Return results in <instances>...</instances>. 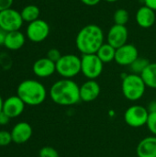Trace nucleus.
<instances>
[{
    "instance_id": "nucleus-34",
    "label": "nucleus",
    "mask_w": 156,
    "mask_h": 157,
    "mask_svg": "<svg viewBox=\"0 0 156 157\" xmlns=\"http://www.w3.org/2000/svg\"><path fill=\"white\" fill-rule=\"evenodd\" d=\"M3 104H4V100H3L2 97L0 96V113L3 111Z\"/></svg>"
},
{
    "instance_id": "nucleus-22",
    "label": "nucleus",
    "mask_w": 156,
    "mask_h": 157,
    "mask_svg": "<svg viewBox=\"0 0 156 157\" xmlns=\"http://www.w3.org/2000/svg\"><path fill=\"white\" fill-rule=\"evenodd\" d=\"M150 64V62L143 57H138L129 67L131 71V74L142 75L143 72L146 69V67Z\"/></svg>"
},
{
    "instance_id": "nucleus-29",
    "label": "nucleus",
    "mask_w": 156,
    "mask_h": 157,
    "mask_svg": "<svg viewBox=\"0 0 156 157\" xmlns=\"http://www.w3.org/2000/svg\"><path fill=\"white\" fill-rule=\"evenodd\" d=\"M9 121H10V118H9L6 113H4V112L2 111V112L0 113V125H1V126L7 125Z\"/></svg>"
},
{
    "instance_id": "nucleus-18",
    "label": "nucleus",
    "mask_w": 156,
    "mask_h": 157,
    "mask_svg": "<svg viewBox=\"0 0 156 157\" xmlns=\"http://www.w3.org/2000/svg\"><path fill=\"white\" fill-rule=\"evenodd\" d=\"M26 36L20 30L6 32L4 46L10 51H17L24 46Z\"/></svg>"
},
{
    "instance_id": "nucleus-13",
    "label": "nucleus",
    "mask_w": 156,
    "mask_h": 157,
    "mask_svg": "<svg viewBox=\"0 0 156 157\" xmlns=\"http://www.w3.org/2000/svg\"><path fill=\"white\" fill-rule=\"evenodd\" d=\"M10 132L13 143L16 144H23L31 138L33 130L29 123L20 121L14 125Z\"/></svg>"
},
{
    "instance_id": "nucleus-1",
    "label": "nucleus",
    "mask_w": 156,
    "mask_h": 157,
    "mask_svg": "<svg viewBox=\"0 0 156 157\" xmlns=\"http://www.w3.org/2000/svg\"><path fill=\"white\" fill-rule=\"evenodd\" d=\"M49 95L51 99L60 106H73L81 101L80 86L73 79L62 78L50 88Z\"/></svg>"
},
{
    "instance_id": "nucleus-35",
    "label": "nucleus",
    "mask_w": 156,
    "mask_h": 157,
    "mask_svg": "<svg viewBox=\"0 0 156 157\" xmlns=\"http://www.w3.org/2000/svg\"><path fill=\"white\" fill-rule=\"evenodd\" d=\"M104 1H106L108 3H115V2H118L119 0H104Z\"/></svg>"
},
{
    "instance_id": "nucleus-6",
    "label": "nucleus",
    "mask_w": 156,
    "mask_h": 157,
    "mask_svg": "<svg viewBox=\"0 0 156 157\" xmlns=\"http://www.w3.org/2000/svg\"><path fill=\"white\" fill-rule=\"evenodd\" d=\"M104 69L103 62L97 53L83 54L81 56V73L87 80H96L100 76Z\"/></svg>"
},
{
    "instance_id": "nucleus-2",
    "label": "nucleus",
    "mask_w": 156,
    "mask_h": 157,
    "mask_svg": "<svg viewBox=\"0 0 156 157\" xmlns=\"http://www.w3.org/2000/svg\"><path fill=\"white\" fill-rule=\"evenodd\" d=\"M104 43V32L96 24H89L83 27L76 35L75 45L77 50L83 54L97 53Z\"/></svg>"
},
{
    "instance_id": "nucleus-19",
    "label": "nucleus",
    "mask_w": 156,
    "mask_h": 157,
    "mask_svg": "<svg viewBox=\"0 0 156 157\" xmlns=\"http://www.w3.org/2000/svg\"><path fill=\"white\" fill-rule=\"evenodd\" d=\"M116 50L117 49H115L108 42H104L97 52V55L103 62V63H108L112 61H115Z\"/></svg>"
},
{
    "instance_id": "nucleus-31",
    "label": "nucleus",
    "mask_w": 156,
    "mask_h": 157,
    "mask_svg": "<svg viewBox=\"0 0 156 157\" xmlns=\"http://www.w3.org/2000/svg\"><path fill=\"white\" fill-rule=\"evenodd\" d=\"M84 5L86 6H97V4H99V2L101 0H80Z\"/></svg>"
},
{
    "instance_id": "nucleus-3",
    "label": "nucleus",
    "mask_w": 156,
    "mask_h": 157,
    "mask_svg": "<svg viewBox=\"0 0 156 157\" xmlns=\"http://www.w3.org/2000/svg\"><path fill=\"white\" fill-rule=\"evenodd\" d=\"M17 96L28 106H39L45 101L47 89L40 82L34 79H27L18 85Z\"/></svg>"
},
{
    "instance_id": "nucleus-26",
    "label": "nucleus",
    "mask_w": 156,
    "mask_h": 157,
    "mask_svg": "<svg viewBox=\"0 0 156 157\" xmlns=\"http://www.w3.org/2000/svg\"><path fill=\"white\" fill-rule=\"evenodd\" d=\"M11 132L7 131H0V146H7L12 143Z\"/></svg>"
},
{
    "instance_id": "nucleus-20",
    "label": "nucleus",
    "mask_w": 156,
    "mask_h": 157,
    "mask_svg": "<svg viewBox=\"0 0 156 157\" xmlns=\"http://www.w3.org/2000/svg\"><path fill=\"white\" fill-rule=\"evenodd\" d=\"M141 76L147 87L156 89V63H150Z\"/></svg>"
},
{
    "instance_id": "nucleus-9",
    "label": "nucleus",
    "mask_w": 156,
    "mask_h": 157,
    "mask_svg": "<svg viewBox=\"0 0 156 157\" xmlns=\"http://www.w3.org/2000/svg\"><path fill=\"white\" fill-rule=\"evenodd\" d=\"M50 34V26L43 19H37L29 23L26 29L27 38L35 43L41 42L45 40Z\"/></svg>"
},
{
    "instance_id": "nucleus-12",
    "label": "nucleus",
    "mask_w": 156,
    "mask_h": 157,
    "mask_svg": "<svg viewBox=\"0 0 156 157\" xmlns=\"http://www.w3.org/2000/svg\"><path fill=\"white\" fill-rule=\"evenodd\" d=\"M26 104L18 96H11L4 100L3 112L10 119H14L19 117L23 113Z\"/></svg>"
},
{
    "instance_id": "nucleus-10",
    "label": "nucleus",
    "mask_w": 156,
    "mask_h": 157,
    "mask_svg": "<svg viewBox=\"0 0 156 157\" xmlns=\"http://www.w3.org/2000/svg\"><path fill=\"white\" fill-rule=\"evenodd\" d=\"M138 57V49L133 44L126 43L116 50L115 62L121 66H130Z\"/></svg>"
},
{
    "instance_id": "nucleus-23",
    "label": "nucleus",
    "mask_w": 156,
    "mask_h": 157,
    "mask_svg": "<svg viewBox=\"0 0 156 157\" xmlns=\"http://www.w3.org/2000/svg\"><path fill=\"white\" fill-rule=\"evenodd\" d=\"M130 18V15L129 12L124 9V8H119L115 11L114 16H113V19L115 24L117 25H122L125 26Z\"/></svg>"
},
{
    "instance_id": "nucleus-11",
    "label": "nucleus",
    "mask_w": 156,
    "mask_h": 157,
    "mask_svg": "<svg viewBox=\"0 0 156 157\" xmlns=\"http://www.w3.org/2000/svg\"><path fill=\"white\" fill-rule=\"evenodd\" d=\"M129 38V31L126 26L114 24L108 31L107 42L118 49L127 43Z\"/></svg>"
},
{
    "instance_id": "nucleus-21",
    "label": "nucleus",
    "mask_w": 156,
    "mask_h": 157,
    "mask_svg": "<svg viewBox=\"0 0 156 157\" xmlns=\"http://www.w3.org/2000/svg\"><path fill=\"white\" fill-rule=\"evenodd\" d=\"M20 14L24 22L30 23L32 21L39 19L40 10L36 5H28L23 7Z\"/></svg>"
},
{
    "instance_id": "nucleus-5",
    "label": "nucleus",
    "mask_w": 156,
    "mask_h": 157,
    "mask_svg": "<svg viewBox=\"0 0 156 157\" xmlns=\"http://www.w3.org/2000/svg\"><path fill=\"white\" fill-rule=\"evenodd\" d=\"M56 73L63 78L73 79L81 73V57L72 53L62 55L56 63Z\"/></svg>"
},
{
    "instance_id": "nucleus-28",
    "label": "nucleus",
    "mask_w": 156,
    "mask_h": 157,
    "mask_svg": "<svg viewBox=\"0 0 156 157\" xmlns=\"http://www.w3.org/2000/svg\"><path fill=\"white\" fill-rule=\"evenodd\" d=\"M14 0H0V12L11 8Z\"/></svg>"
},
{
    "instance_id": "nucleus-15",
    "label": "nucleus",
    "mask_w": 156,
    "mask_h": 157,
    "mask_svg": "<svg viewBox=\"0 0 156 157\" xmlns=\"http://www.w3.org/2000/svg\"><path fill=\"white\" fill-rule=\"evenodd\" d=\"M101 88L96 80H87L80 86V98L84 102L95 101L99 94Z\"/></svg>"
},
{
    "instance_id": "nucleus-33",
    "label": "nucleus",
    "mask_w": 156,
    "mask_h": 157,
    "mask_svg": "<svg viewBox=\"0 0 156 157\" xmlns=\"http://www.w3.org/2000/svg\"><path fill=\"white\" fill-rule=\"evenodd\" d=\"M6 35V32H5L4 30H2V29H0V45H3V46H4Z\"/></svg>"
},
{
    "instance_id": "nucleus-32",
    "label": "nucleus",
    "mask_w": 156,
    "mask_h": 157,
    "mask_svg": "<svg viewBox=\"0 0 156 157\" xmlns=\"http://www.w3.org/2000/svg\"><path fill=\"white\" fill-rule=\"evenodd\" d=\"M149 113H156V100H152L147 107Z\"/></svg>"
},
{
    "instance_id": "nucleus-14",
    "label": "nucleus",
    "mask_w": 156,
    "mask_h": 157,
    "mask_svg": "<svg viewBox=\"0 0 156 157\" xmlns=\"http://www.w3.org/2000/svg\"><path fill=\"white\" fill-rule=\"evenodd\" d=\"M32 70L36 76L40 78H47L56 72V63L47 57L40 58L33 63Z\"/></svg>"
},
{
    "instance_id": "nucleus-30",
    "label": "nucleus",
    "mask_w": 156,
    "mask_h": 157,
    "mask_svg": "<svg viewBox=\"0 0 156 157\" xmlns=\"http://www.w3.org/2000/svg\"><path fill=\"white\" fill-rule=\"evenodd\" d=\"M143 2L144 6L156 11V0H143Z\"/></svg>"
},
{
    "instance_id": "nucleus-8",
    "label": "nucleus",
    "mask_w": 156,
    "mask_h": 157,
    "mask_svg": "<svg viewBox=\"0 0 156 157\" xmlns=\"http://www.w3.org/2000/svg\"><path fill=\"white\" fill-rule=\"evenodd\" d=\"M23 23L20 12L12 7L0 12V29L5 32L19 30Z\"/></svg>"
},
{
    "instance_id": "nucleus-27",
    "label": "nucleus",
    "mask_w": 156,
    "mask_h": 157,
    "mask_svg": "<svg viewBox=\"0 0 156 157\" xmlns=\"http://www.w3.org/2000/svg\"><path fill=\"white\" fill-rule=\"evenodd\" d=\"M47 58H49L51 61L54 62L55 63L60 60V58L62 57V53L60 52V51L58 49H55V48H52V49H50L47 52Z\"/></svg>"
},
{
    "instance_id": "nucleus-17",
    "label": "nucleus",
    "mask_w": 156,
    "mask_h": 157,
    "mask_svg": "<svg viewBox=\"0 0 156 157\" xmlns=\"http://www.w3.org/2000/svg\"><path fill=\"white\" fill-rule=\"evenodd\" d=\"M136 154L138 157H156V136H148L141 140Z\"/></svg>"
},
{
    "instance_id": "nucleus-24",
    "label": "nucleus",
    "mask_w": 156,
    "mask_h": 157,
    "mask_svg": "<svg viewBox=\"0 0 156 157\" xmlns=\"http://www.w3.org/2000/svg\"><path fill=\"white\" fill-rule=\"evenodd\" d=\"M40 157H59V153L56 149L51 146H44L39 152Z\"/></svg>"
},
{
    "instance_id": "nucleus-16",
    "label": "nucleus",
    "mask_w": 156,
    "mask_h": 157,
    "mask_svg": "<svg viewBox=\"0 0 156 157\" xmlns=\"http://www.w3.org/2000/svg\"><path fill=\"white\" fill-rule=\"evenodd\" d=\"M135 19H136L137 24L141 28H143V29L151 28L155 23V11L143 5L137 10Z\"/></svg>"
},
{
    "instance_id": "nucleus-4",
    "label": "nucleus",
    "mask_w": 156,
    "mask_h": 157,
    "mask_svg": "<svg viewBox=\"0 0 156 157\" xmlns=\"http://www.w3.org/2000/svg\"><path fill=\"white\" fill-rule=\"evenodd\" d=\"M146 85L140 75H126L122 79L121 91L126 99L130 101L140 100L146 89Z\"/></svg>"
},
{
    "instance_id": "nucleus-25",
    "label": "nucleus",
    "mask_w": 156,
    "mask_h": 157,
    "mask_svg": "<svg viewBox=\"0 0 156 157\" xmlns=\"http://www.w3.org/2000/svg\"><path fill=\"white\" fill-rule=\"evenodd\" d=\"M146 126L149 132L154 136H156V113H149Z\"/></svg>"
},
{
    "instance_id": "nucleus-7",
    "label": "nucleus",
    "mask_w": 156,
    "mask_h": 157,
    "mask_svg": "<svg viewBox=\"0 0 156 157\" xmlns=\"http://www.w3.org/2000/svg\"><path fill=\"white\" fill-rule=\"evenodd\" d=\"M149 116L147 108L141 105H133L124 112V121L127 125L132 128H141L146 125Z\"/></svg>"
}]
</instances>
